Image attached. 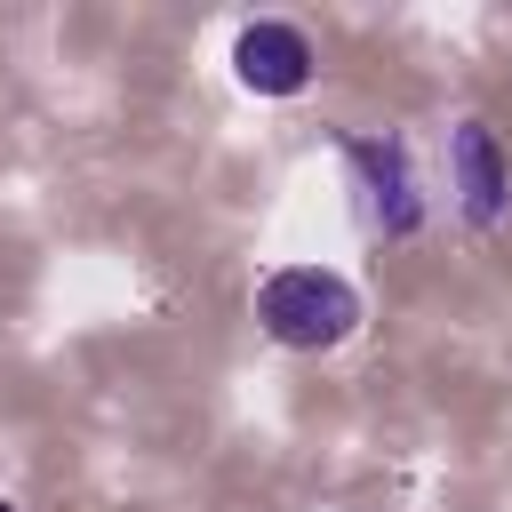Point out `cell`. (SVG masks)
<instances>
[{
    "label": "cell",
    "mask_w": 512,
    "mask_h": 512,
    "mask_svg": "<svg viewBox=\"0 0 512 512\" xmlns=\"http://www.w3.org/2000/svg\"><path fill=\"white\" fill-rule=\"evenodd\" d=\"M256 320L288 352H328V344H344L360 328V288L344 272H328V264H280L256 288Z\"/></svg>",
    "instance_id": "cell-1"
},
{
    "label": "cell",
    "mask_w": 512,
    "mask_h": 512,
    "mask_svg": "<svg viewBox=\"0 0 512 512\" xmlns=\"http://www.w3.org/2000/svg\"><path fill=\"white\" fill-rule=\"evenodd\" d=\"M232 72H240V88H256V96H296V88L312 80V40H304L296 24H280V16H256V24H240V40H232Z\"/></svg>",
    "instance_id": "cell-2"
},
{
    "label": "cell",
    "mask_w": 512,
    "mask_h": 512,
    "mask_svg": "<svg viewBox=\"0 0 512 512\" xmlns=\"http://www.w3.org/2000/svg\"><path fill=\"white\" fill-rule=\"evenodd\" d=\"M352 168H360V216H368L376 232L408 240V232L424 224V200H416V184H408V152H400L392 136H360V144H352Z\"/></svg>",
    "instance_id": "cell-3"
},
{
    "label": "cell",
    "mask_w": 512,
    "mask_h": 512,
    "mask_svg": "<svg viewBox=\"0 0 512 512\" xmlns=\"http://www.w3.org/2000/svg\"><path fill=\"white\" fill-rule=\"evenodd\" d=\"M448 184H456V208H464L472 224H496V216H504L512 168H504V152H496V136H488L480 120L456 128V144H448Z\"/></svg>",
    "instance_id": "cell-4"
},
{
    "label": "cell",
    "mask_w": 512,
    "mask_h": 512,
    "mask_svg": "<svg viewBox=\"0 0 512 512\" xmlns=\"http://www.w3.org/2000/svg\"><path fill=\"white\" fill-rule=\"evenodd\" d=\"M0 512H16V504H8V496H0Z\"/></svg>",
    "instance_id": "cell-5"
}]
</instances>
